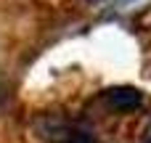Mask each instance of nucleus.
<instances>
[{"mask_svg": "<svg viewBox=\"0 0 151 143\" xmlns=\"http://www.w3.org/2000/svg\"><path fill=\"white\" fill-rule=\"evenodd\" d=\"M66 143H96V141H93V135L85 133V130H69Z\"/></svg>", "mask_w": 151, "mask_h": 143, "instance_id": "obj_2", "label": "nucleus"}, {"mask_svg": "<svg viewBox=\"0 0 151 143\" xmlns=\"http://www.w3.org/2000/svg\"><path fill=\"white\" fill-rule=\"evenodd\" d=\"M143 143H151V125L146 127V135H143Z\"/></svg>", "mask_w": 151, "mask_h": 143, "instance_id": "obj_3", "label": "nucleus"}, {"mask_svg": "<svg viewBox=\"0 0 151 143\" xmlns=\"http://www.w3.org/2000/svg\"><path fill=\"white\" fill-rule=\"evenodd\" d=\"M104 101L109 103L111 111H133V109H138L143 103V93L135 90V88L122 85V88H109L104 93Z\"/></svg>", "mask_w": 151, "mask_h": 143, "instance_id": "obj_1", "label": "nucleus"}]
</instances>
